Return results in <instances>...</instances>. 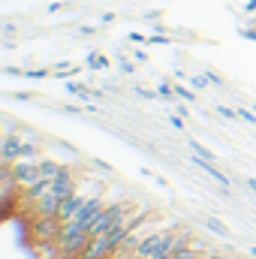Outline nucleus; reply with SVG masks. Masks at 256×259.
<instances>
[{"mask_svg": "<svg viewBox=\"0 0 256 259\" xmlns=\"http://www.w3.org/2000/svg\"><path fill=\"white\" fill-rule=\"evenodd\" d=\"M190 151L196 157H202V160H214V151H208L205 145H199V142H190Z\"/></svg>", "mask_w": 256, "mask_h": 259, "instance_id": "nucleus-6", "label": "nucleus"}, {"mask_svg": "<svg viewBox=\"0 0 256 259\" xmlns=\"http://www.w3.org/2000/svg\"><path fill=\"white\" fill-rule=\"evenodd\" d=\"M61 9H69V3H52L49 12H61Z\"/></svg>", "mask_w": 256, "mask_h": 259, "instance_id": "nucleus-13", "label": "nucleus"}, {"mask_svg": "<svg viewBox=\"0 0 256 259\" xmlns=\"http://www.w3.org/2000/svg\"><path fill=\"white\" fill-rule=\"evenodd\" d=\"M250 256H253V259H256V247H250Z\"/></svg>", "mask_w": 256, "mask_h": 259, "instance_id": "nucleus-16", "label": "nucleus"}, {"mask_svg": "<svg viewBox=\"0 0 256 259\" xmlns=\"http://www.w3.org/2000/svg\"><path fill=\"white\" fill-rule=\"evenodd\" d=\"M169 124H172V127H175V130H181V127H184V121H181L178 115H169Z\"/></svg>", "mask_w": 256, "mask_h": 259, "instance_id": "nucleus-12", "label": "nucleus"}, {"mask_svg": "<svg viewBox=\"0 0 256 259\" xmlns=\"http://www.w3.org/2000/svg\"><path fill=\"white\" fill-rule=\"evenodd\" d=\"M217 112H220L223 118H229V121H235V118H238V112H232L229 106H217Z\"/></svg>", "mask_w": 256, "mask_h": 259, "instance_id": "nucleus-9", "label": "nucleus"}, {"mask_svg": "<svg viewBox=\"0 0 256 259\" xmlns=\"http://www.w3.org/2000/svg\"><path fill=\"white\" fill-rule=\"evenodd\" d=\"M21 148H24V139L18 136V133H6L3 136V148H0V160H3V166H12L15 160H21Z\"/></svg>", "mask_w": 256, "mask_h": 259, "instance_id": "nucleus-2", "label": "nucleus"}, {"mask_svg": "<svg viewBox=\"0 0 256 259\" xmlns=\"http://www.w3.org/2000/svg\"><path fill=\"white\" fill-rule=\"evenodd\" d=\"M238 118H241V121H247V124H256V115H253V112H247V109H238Z\"/></svg>", "mask_w": 256, "mask_h": 259, "instance_id": "nucleus-10", "label": "nucleus"}, {"mask_svg": "<svg viewBox=\"0 0 256 259\" xmlns=\"http://www.w3.org/2000/svg\"><path fill=\"white\" fill-rule=\"evenodd\" d=\"M133 208H136L133 202H106V205H103V211L88 223V235H91V238L106 235V232L115 226V220H118V217H124V214L133 211Z\"/></svg>", "mask_w": 256, "mask_h": 259, "instance_id": "nucleus-1", "label": "nucleus"}, {"mask_svg": "<svg viewBox=\"0 0 256 259\" xmlns=\"http://www.w3.org/2000/svg\"><path fill=\"white\" fill-rule=\"evenodd\" d=\"M66 91L75 94V97H81V100H97V97H100V91H91L88 84H72V81L66 84Z\"/></svg>", "mask_w": 256, "mask_h": 259, "instance_id": "nucleus-3", "label": "nucleus"}, {"mask_svg": "<svg viewBox=\"0 0 256 259\" xmlns=\"http://www.w3.org/2000/svg\"><path fill=\"white\" fill-rule=\"evenodd\" d=\"M247 187H250V190L256 193V178H247Z\"/></svg>", "mask_w": 256, "mask_h": 259, "instance_id": "nucleus-15", "label": "nucleus"}, {"mask_svg": "<svg viewBox=\"0 0 256 259\" xmlns=\"http://www.w3.org/2000/svg\"><path fill=\"white\" fill-rule=\"evenodd\" d=\"M88 66H91V69H106V66H109V58L100 55V52H94V55H88Z\"/></svg>", "mask_w": 256, "mask_h": 259, "instance_id": "nucleus-5", "label": "nucleus"}, {"mask_svg": "<svg viewBox=\"0 0 256 259\" xmlns=\"http://www.w3.org/2000/svg\"><path fill=\"white\" fill-rule=\"evenodd\" d=\"M121 69H124V72H136V66L130 64V61H124V58H121Z\"/></svg>", "mask_w": 256, "mask_h": 259, "instance_id": "nucleus-14", "label": "nucleus"}, {"mask_svg": "<svg viewBox=\"0 0 256 259\" xmlns=\"http://www.w3.org/2000/svg\"><path fill=\"white\" fill-rule=\"evenodd\" d=\"M205 226H208V232H214V235H223V238L229 235V229H226L217 217H208V220H205Z\"/></svg>", "mask_w": 256, "mask_h": 259, "instance_id": "nucleus-4", "label": "nucleus"}, {"mask_svg": "<svg viewBox=\"0 0 256 259\" xmlns=\"http://www.w3.org/2000/svg\"><path fill=\"white\" fill-rule=\"evenodd\" d=\"M175 94H178L181 100H193V91H187V88H175Z\"/></svg>", "mask_w": 256, "mask_h": 259, "instance_id": "nucleus-11", "label": "nucleus"}, {"mask_svg": "<svg viewBox=\"0 0 256 259\" xmlns=\"http://www.w3.org/2000/svg\"><path fill=\"white\" fill-rule=\"evenodd\" d=\"M190 84H193V91H202V88H208V84H211V78H208V75H193Z\"/></svg>", "mask_w": 256, "mask_h": 259, "instance_id": "nucleus-7", "label": "nucleus"}, {"mask_svg": "<svg viewBox=\"0 0 256 259\" xmlns=\"http://www.w3.org/2000/svg\"><path fill=\"white\" fill-rule=\"evenodd\" d=\"M157 94H160V97H166V100H172V97H178V94H175V84H166V81H163V84L157 88Z\"/></svg>", "mask_w": 256, "mask_h": 259, "instance_id": "nucleus-8", "label": "nucleus"}, {"mask_svg": "<svg viewBox=\"0 0 256 259\" xmlns=\"http://www.w3.org/2000/svg\"><path fill=\"white\" fill-rule=\"evenodd\" d=\"M253 112H256V109H253Z\"/></svg>", "mask_w": 256, "mask_h": 259, "instance_id": "nucleus-17", "label": "nucleus"}]
</instances>
